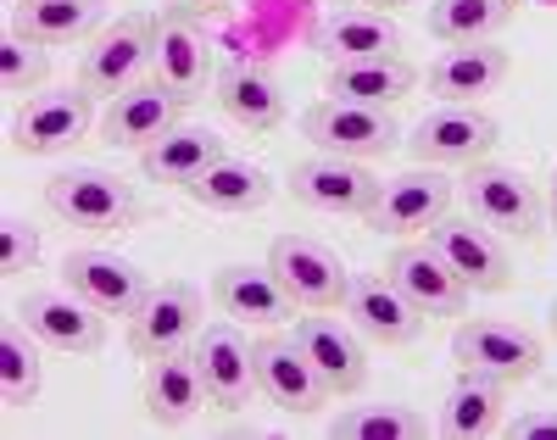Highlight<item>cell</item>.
Wrapping results in <instances>:
<instances>
[{
    "instance_id": "obj_1",
    "label": "cell",
    "mask_w": 557,
    "mask_h": 440,
    "mask_svg": "<svg viewBox=\"0 0 557 440\" xmlns=\"http://www.w3.org/2000/svg\"><path fill=\"white\" fill-rule=\"evenodd\" d=\"M45 207H51L67 229H84L96 240H117L139 223L146 201L123 173L107 168H62L57 179H45Z\"/></svg>"
},
{
    "instance_id": "obj_2",
    "label": "cell",
    "mask_w": 557,
    "mask_h": 440,
    "mask_svg": "<svg viewBox=\"0 0 557 440\" xmlns=\"http://www.w3.org/2000/svg\"><path fill=\"white\" fill-rule=\"evenodd\" d=\"M457 201L469 207V218H480L485 229H496L502 240H535L546 229V195L519 168H496V162L462 168Z\"/></svg>"
},
{
    "instance_id": "obj_3",
    "label": "cell",
    "mask_w": 557,
    "mask_h": 440,
    "mask_svg": "<svg viewBox=\"0 0 557 440\" xmlns=\"http://www.w3.org/2000/svg\"><path fill=\"white\" fill-rule=\"evenodd\" d=\"M268 268L278 273V284L290 290L301 313H346L351 268L335 246H323L312 234H278L268 246Z\"/></svg>"
},
{
    "instance_id": "obj_4",
    "label": "cell",
    "mask_w": 557,
    "mask_h": 440,
    "mask_svg": "<svg viewBox=\"0 0 557 440\" xmlns=\"http://www.w3.org/2000/svg\"><path fill=\"white\" fill-rule=\"evenodd\" d=\"M451 357L462 374H485L496 384H524L541 374L546 352H541V340L519 323H502V318H457L451 329Z\"/></svg>"
},
{
    "instance_id": "obj_5",
    "label": "cell",
    "mask_w": 557,
    "mask_h": 440,
    "mask_svg": "<svg viewBox=\"0 0 557 440\" xmlns=\"http://www.w3.org/2000/svg\"><path fill=\"white\" fill-rule=\"evenodd\" d=\"M301 134L330 157H351V162H380L391 151H401V123L391 118V107H362V101H330L301 112Z\"/></svg>"
},
{
    "instance_id": "obj_6",
    "label": "cell",
    "mask_w": 557,
    "mask_h": 440,
    "mask_svg": "<svg viewBox=\"0 0 557 440\" xmlns=\"http://www.w3.org/2000/svg\"><path fill=\"white\" fill-rule=\"evenodd\" d=\"M496 134L502 129H496L491 112L441 101L435 112H424V118L412 123V134L401 145H407V157L418 168H474V162H485L496 145H502Z\"/></svg>"
},
{
    "instance_id": "obj_7",
    "label": "cell",
    "mask_w": 557,
    "mask_h": 440,
    "mask_svg": "<svg viewBox=\"0 0 557 440\" xmlns=\"http://www.w3.org/2000/svg\"><path fill=\"white\" fill-rule=\"evenodd\" d=\"M89 129H96V95L84 84H57V89L28 95L7 134L17 157H57L67 145H78Z\"/></svg>"
},
{
    "instance_id": "obj_8",
    "label": "cell",
    "mask_w": 557,
    "mask_h": 440,
    "mask_svg": "<svg viewBox=\"0 0 557 440\" xmlns=\"http://www.w3.org/2000/svg\"><path fill=\"white\" fill-rule=\"evenodd\" d=\"M151 34H157V17H139V12L107 23L96 39L84 45L78 84L96 95V101H117L123 89H134L139 78H151Z\"/></svg>"
},
{
    "instance_id": "obj_9",
    "label": "cell",
    "mask_w": 557,
    "mask_h": 440,
    "mask_svg": "<svg viewBox=\"0 0 557 440\" xmlns=\"http://www.w3.org/2000/svg\"><path fill=\"white\" fill-rule=\"evenodd\" d=\"M151 78L162 89H173L184 107L201 101V95L218 84V68H212V34L201 28L196 12H178L168 7L157 17V34H151Z\"/></svg>"
},
{
    "instance_id": "obj_10",
    "label": "cell",
    "mask_w": 557,
    "mask_h": 440,
    "mask_svg": "<svg viewBox=\"0 0 557 440\" xmlns=\"http://www.w3.org/2000/svg\"><path fill=\"white\" fill-rule=\"evenodd\" d=\"M201 313H207V302H201L196 284H184V279L151 284V296L134 307V318H123L128 323V352L146 357V363L168 357V352H190L207 329Z\"/></svg>"
},
{
    "instance_id": "obj_11",
    "label": "cell",
    "mask_w": 557,
    "mask_h": 440,
    "mask_svg": "<svg viewBox=\"0 0 557 440\" xmlns=\"http://www.w3.org/2000/svg\"><path fill=\"white\" fill-rule=\"evenodd\" d=\"M251 346H257V390H262L273 407L307 418V413H323V407L335 402V390L323 384V374L301 352L296 329H268L262 340H251Z\"/></svg>"
},
{
    "instance_id": "obj_12",
    "label": "cell",
    "mask_w": 557,
    "mask_h": 440,
    "mask_svg": "<svg viewBox=\"0 0 557 440\" xmlns=\"http://www.w3.org/2000/svg\"><path fill=\"white\" fill-rule=\"evenodd\" d=\"M457 201V184L441 168H412L380 184V201L368 207V229H380L391 240H418L430 234Z\"/></svg>"
},
{
    "instance_id": "obj_13",
    "label": "cell",
    "mask_w": 557,
    "mask_h": 440,
    "mask_svg": "<svg viewBox=\"0 0 557 440\" xmlns=\"http://www.w3.org/2000/svg\"><path fill=\"white\" fill-rule=\"evenodd\" d=\"M290 201H301L312 212H330V218H368V207L380 201V173L368 162L318 151V157L290 168Z\"/></svg>"
},
{
    "instance_id": "obj_14",
    "label": "cell",
    "mask_w": 557,
    "mask_h": 440,
    "mask_svg": "<svg viewBox=\"0 0 557 440\" xmlns=\"http://www.w3.org/2000/svg\"><path fill=\"white\" fill-rule=\"evenodd\" d=\"M430 240H435V252L451 262V273L474 290V296H496V290H507L513 284V246L496 234V229H485L480 218H441L435 229H430Z\"/></svg>"
},
{
    "instance_id": "obj_15",
    "label": "cell",
    "mask_w": 557,
    "mask_h": 440,
    "mask_svg": "<svg viewBox=\"0 0 557 440\" xmlns=\"http://www.w3.org/2000/svg\"><path fill=\"white\" fill-rule=\"evenodd\" d=\"M17 318L39 334L45 352H67V357H96L107 346V313L89 307L78 290H28L17 302Z\"/></svg>"
},
{
    "instance_id": "obj_16",
    "label": "cell",
    "mask_w": 557,
    "mask_h": 440,
    "mask_svg": "<svg viewBox=\"0 0 557 440\" xmlns=\"http://www.w3.org/2000/svg\"><path fill=\"white\" fill-rule=\"evenodd\" d=\"M385 273L396 279V290H401V296L424 313V318H462V313H469L474 290L451 273V262L435 252L430 234L401 240V246L391 252V262H385Z\"/></svg>"
},
{
    "instance_id": "obj_17",
    "label": "cell",
    "mask_w": 557,
    "mask_h": 440,
    "mask_svg": "<svg viewBox=\"0 0 557 440\" xmlns=\"http://www.w3.org/2000/svg\"><path fill=\"white\" fill-rule=\"evenodd\" d=\"M190 352H196V368L207 379V396L218 413H240L257 396V346L246 340V329L235 318L207 323Z\"/></svg>"
},
{
    "instance_id": "obj_18",
    "label": "cell",
    "mask_w": 557,
    "mask_h": 440,
    "mask_svg": "<svg viewBox=\"0 0 557 440\" xmlns=\"http://www.w3.org/2000/svg\"><path fill=\"white\" fill-rule=\"evenodd\" d=\"M62 284L78 290V296L89 307H101L107 318H134V307L151 296V273L117 257V252H101V246H89V252H67L62 257Z\"/></svg>"
},
{
    "instance_id": "obj_19",
    "label": "cell",
    "mask_w": 557,
    "mask_h": 440,
    "mask_svg": "<svg viewBox=\"0 0 557 440\" xmlns=\"http://www.w3.org/2000/svg\"><path fill=\"white\" fill-rule=\"evenodd\" d=\"M346 318H351V329L368 340V346H380V352H391V346H412V340L424 334V323H430V318L396 290L391 273H351Z\"/></svg>"
},
{
    "instance_id": "obj_20",
    "label": "cell",
    "mask_w": 557,
    "mask_h": 440,
    "mask_svg": "<svg viewBox=\"0 0 557 440\" xmlns=\"http://www.w3.org/2000/svg\"><path fill=\"white\" fill-rule=\"evenodd\" d=\"M212 302H218L223 318L262 323V329H285L301 313L268 262H228V268H218L212 273Z\"/></svg>"
},
{
    "instance_id": "obj_21",
    "label": "cell",
    "mask_w": 557,
    "mask_h": 440,
    "mask_svg": "<svg viewBox=\"0 0 557 440\" xmlns=\"http://www.w3.org/2000/svg\"><path fill=\"white\" fill-rule=\"evenodd\" d=\"M301 352L312 357V368L323 374V384L335 396H357L368 384V340L351 329V318H335V313H307L290 323Z\"/></svg>"
},
{
    "instance_id": "obj_22",
    "label": "cell",
    "mask_w": 557,
    "mask_h": 440,
    "mask_svg": "<svg viewBox=\"0 0 557 440\" xmlns=\"http://www.w3.org/2000/svg\"><path fill=\"white\" fill-rule=\"evenodd\" d=\"M212 95H218L223 118L240 123L246 134H273L278 123H285V112H290L285 78H278L268 62H246V57L228 62V68H218Z\"/></svg>"
},
{
    "instance_id": "obj_23",
    "label": "cell",
    "mask_w": 557,
    "mask_h": 440,
    "mask_svg": "<svg viewBox=\"0 0 557 440\" xmlns=\"http://www.w3.org/2000/svg\"><path fill=\"white\" fill-rule=\"evenodd\" d=\"M178 112H184V101L173 89H162L157 78H139L134 89H123L107 107L101 139L117 145V151H151L168 129H178Z\"/></svg>"
},
{
    "instance_id": "obj_24",
    "label": "cell",
    "mask_w": 557,
    "mask_h": 440,
    "mask_svg": "<svg viewBox=\"0 0 557 440\" xmlns=\"http://www.w3.org/2000/svg\"><path fill=\"white\" fill-rule=\"evenodd\" d=\"M507 73H513V57L496 51V45H451V51H441L430 62L424 89L435 95V101L474 107V101H485V95H496L507 84Z\"/></svg>"
},
{
    "instance_id": "obj_25",
    "label": "cell",
    "mask_w": 557,
    "mask_h": 440,
    "mask_svg": "<svg viewBox=\"0 0 557 440\" xmlns=\"http://www.w3.org/2000/svg\"><path fill=\"white\" fill-rule=\"evenodd\" d=\"M207 379L196 368V352H168L146 363V418L157 429H190L207 407Z\"/></svg>"
},
{
    "instance_id": "obj_26",
    "label": "cell",
    "mask_w": 557,
    "mask_h": 440,
    "mask_svg": "<svg viewBox=\"0 0 557 440\" xmlns=\"http://www.w3.org/2000/svg\"><path fill=\"white\" fill-rule=\"evenodd\" d=\"M418 84H424V73H418L407 57L330 62V73H323V95H330V101H362V107H396Z\"/></svg>"
},
{
    "instance_id": "obj_27",
    "label": "cell",
    "mask_w": 557,
    "mask_h": 440,
    "mask_svg": "<svg viewBox=\"0 0 557 440\" xmlns=\"http://www.w3.org/2000/svg\"><path fill=\"white\" fill-rule=\"evenodd\" d=\"M273 173L246 162V157H218L201 179L184 184V195H190L196 207L207 212H223V218H246V212H262L273 201Z\"/></svg>"
},
{
    "instance_id": "obj_28",
    "label": "cell",
    "mask_w": 557,
    "mask_h": 440,
    "mask_svg": "<svg viewBox=\"0 0 557 440\" xmlns=\"http://www.w3.org/2000/svg\"><path fill=\"white\" fill-rule=\"evenodd\" d=\"M312 51L323 62H362V57H401V28L385 12L368 7H341L318 23Z\"/></svg>"
},
{
    "instance_id": "obj_29",
    "label": "cell",
    "mask_w": 557,
    "mask_h": 440,
    "mask_svg": "<svg viewBox=\"0 0 557 440\" xmlns=\"http://www.w3.org/2000/svg\"><path fill=\"white\" fill-rule=\"evenodd\" d=\"M107 28V0H17L12 7V34L45 45H89Z\"/></svg>"
},
{
    "instance_id": "obj_30",
    "label": "cell",
    "mask_w": 557,
    "mask_h": 440,
    "mask_svg": "<svg viewBox=\"0 0 557 440\" xmlns=\"http://www.w3.org/2000/svg\"><path fill=\"white\" fill-rule=\"evenodd\" d=\"M218 157H228V139H218L212 129L201 123H178L168 129L151 151H139V173L151 184H168V190H184L190 179H201Z\"/></svg>"
},
{
    "instance_id": "obj_31",
    "label": "cell",
    "mask_w": 557,
    "mask_h": 440,
    "mask_svg": "<svg viewBox=\"0 0 557 440\" xmlns=\"http://www.w3.org/2000/svg\"><path fill=\"white\" fill-rule=\"evenodd\" d=\"M435 429L446 440H491L507 429V384L485 379V374H457V384L446 390Z\"/></svg>"
},
{
    "instance_id": "obj_32",
    "label": "cell",
    "mask_w": 557,
    "mask_h": 440,
    "mask_svg": "<svg viewBox=\"0 0 557 440\" xmlns=\"http://www.w3.org/2000/svg\"><path fill=\"white\" fill-rule=\"evenodd\" d=\"M519 0H430V34L441 45H491L507 23H513Z\"/></svg>"
},
{
    "instance_id": "obj_33",
    "label": "cell",
    "mask_w": 557,
    "mask_h": 440,
    "mask_svg": "<svg viewBox=\"0 0 557 440\" xmlns=\"http://www.w3.org/2000/svg\"><path fill=\"white\" fill-rule=\"evenodd\" d=\"M45 384V363H39V334L12 313L0 329V402L7 407H28Z\"/></svg>"
},
{
    "instance_id": "obj_34",
    "label": "cell",
    "mask_w": 557,
    "mask_h": 440,
    "mask_svg": "<svg viewBox=\"0 0 557 440\" xmlns=\"http://www.w3.org/2000/svg\"><path fill=\"white\" fill-rule=\"evenodd\" d=\"M430 424L407 402H374V407H341L330 435L335 440H418Z\"/></svg>"
},
{
    "instance_id": "obj_35",
    "label": "cell",
    "mask_w": 557,
    "mask_h": 440,
    "mask_svg": "<svg viewBox=\"0 0 557 440\" xmlns=\"http://www.w3.org/2000/svg\"><path fill=\"white\" fill-rule=\"evenodd\" d=\"M45 73H51L45 45H34L23 34L0 39V89H7V95H39L45 89Z\"/></svg>"
},
{
    "instance_id": "obj_36",
    "label": "cell",
    "mask_w": 557,
    "mask_h": 440,
    "mask_svg": "<svg viewBox=\"0 0 557 440\" xmlns=\"http://www.w3.org/2000/svg\"><path fill=\"white\" fill-rule=\"evenodd\" d=\"M39 262V229L23 223V218H7L0 223V268L7 273H28Z\"/></svg>"
},
{
    "instance_id": "obj_37",
    "label": "cell",
    "mask_w": 557,
    "mask_h": 440,
    "mask_svg": "<svg viewBox=\"0 0 557 440\" xmlns=\"http://www.w3.org/2000/svg\"><path fill=\"white\" fill-rule=\"evenodd\" d=\"M513 440H557V407H535V413H519L513 424Z\"/></svg>"
},
{
    "instance_id": "obj_38",
    "label": "cell",
    "mask_w": 557,
    "mask_h": 440,
    "mask_svg": "<svg viewBox=\"0 0 557 440\" xmlns=\"http://www.w3.org/2000/svg\"><path fill=\"white\" fill-rule=\"evenodd\" d=\"M168 7H178V12H196V17H207V12H223V7H235V0H168Z\"/></svg>"
},
{
    "instance_id": "obj_39",
    "label": "cell",
    "mask_w": 557,
    "mask_h": 440,
    "mask_svg": "<svg viewBox=\"0 0 557 440\" xmlns=\"http://www.w3.org/2000/svg\"><path fill=\"white\" fill-rule=\"evenodd\" d=\"M362 7H368V12H385V17H391V12H412V7H424V0H362Z\"/></svg>"
},
{
    "instance_id": "obj_40",
    "label": "cell",
    "mask_w": 557,
    "mask_h": 440,
    "mask_svg": "<svg viewBox=\"0 0 557 440\" xmlns=\"http://www.w3.org/2000/svg\"><path fill=\"white\" fill-rule=\"evenodd\" d=\"M546 223L557 229V173H552V190H546Z\"/></svg>"
},
{
    "instance_id": "obj_41",
    "label": "cell",
    "mask_w": 557,
    "mask_h": 440,
    "mask_svg": "<svg viewBox=\"0 0 557 440\" xmlns=\"http://www.w3.org/2000/svg\"><path fill=\"white\" fill-rule=\"evenodd\" d=\"M552 334H557V302H552Z\"/></svg>"
},
{
    "instance_id": "obj_42",
    "label": "cell",
    "mask_w": 557,
    "mask_h": 440,
    "mask_svg": "<svg viewBox=\"0 0 557 440\" xmlns=\"http://www.w3.org/2000/svg\"><path fill=\"white\" fill-rule=\"evenodd\" d=\"M7 7H17V0H7Z\"/></svg>"
},
{
    "instance_id": "obj_43",
    "label": "cell",
    "mask_w": 557,
    "mask_h": 440,
    "mask_svg": "<svg viewBox=\"0 0 557 440\" xmlns=\"http://www.w3.org/2000/svg\"><path fill=\"white\" fill-rule=\"evenodd\" d=\"M335 7H341V0H335Z\"/></svg>"
}]
</instances>
